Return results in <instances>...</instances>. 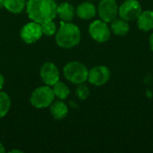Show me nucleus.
<instances>
[{
	"label": "nucleus",
	"instance_id": "f257e3e1",
	"mask_svg": "<svg viewBox=\"0 0 153 153\" xmlns=\"http://www.w3.org/2000/svg\"><path fill=\"white\" fill-rule=\"evenodd\" d=\"M26 12L31 21L41 23L56 17L57 4L55 0H27Z\"/></svg>",
	"mask_w": 153,
	"mask_h": 153
},
{
	"label": "nucleus",
	"instance_id": "f03ea898",
	"mask_svg": "<svg viewBox=\"0 0 153 153\" xmlns=\"http://www.w3.org/2000/svg\"><path fill=\"white\" fill-rule=\"evenodd\" d=\"M82 39L81 30L71 22H62L56 33V42L62 48L69 49L77 46Z\"/></svg>",
	"mask_w": 153,
	"mask_h": 153
},
{
	"label": "nucleus",
	"instance_id": "7ed1b4c3",
	"mask_svg": "<svg viewBox=\"0 0 153 153\" xmlns=\"http://www.w3.org/2000/svg\"><path fill=\"white\" fill-rule=\"evenodd\" d=\"M63 73L65 78L68 82L74 84H81L84 83L88 80L89 70L82 63L72 61L64 66Z\"/></svg>",
	"mask_w": 153,
	"mask_h": 153
},
{
	"label": "nucleus",
	"instance_id": "20e7f679",
	"mask_svg": "<svg viewBox=\"0 0 153 153\" xmlns=\"http://www.w3.org/2000/svg\"><path fill=\"white\" fill-rule=\"evenodd\" d=\"M55 98L52 88L48 85H45L38 87L32 91L30 101L36 108H46L53 103Z\"/></svg>",
	"mask_w": 153,
	"mask_h": 153
},
{
	"label": "nucleus",
	"instance_id": "39448f33",
	"mask_svg": "<svg viewBox=\"0 0 153 153\" xmlns=\"http://www.w3.org/2000/svg\"><path fill=\"white\" fill-rule=\"evenodd\" d=\"M89 34L93 40L99 43H104L110 39V26L102 20H95L89 26Z\"/></svg>",
	"mask_w": 153,
	"mask_h": 153
},
{
	"label": "nucleus",
	"instance_id": "423d86ee",
	"mask_svg": "<svg viewBox=\"0 0 153 153\" xmlns=\"http://www.w3.org/2000/svg\"><path fill=\"white\" fill-rule=\"evenodd\" d=\"M142 11V5L138 0H126L118 7V15L120 18L131 22L136 20Z\"/></svg>",
	"mask_w": 153,
	"mask_h": 153
},
{
	"label": "nucleus",
	"instance_id": "0eeeda50",
	"mask_svg": "<svg viewBox=\"0 0 153 153\" xmlns=\"http://www.w3.org/2000/svg\"><path fill=\"white\" fill-rule=\"evenodd\" d=\"M97 13L100 20L106 22H111L118 16V5L116 0H100L98 5Z\"/></svg>",
	"mask_w": 153,
	"mask_h": 153
},
{
	"label": "nucleus",
	"instance_id": "6e6552de",
	"mask_svg": "<svg viewBox=\"0 0 153 153\" xmlns=\"http://www.w3.org/2000/svg\"><path fill=\"white\" fill-rule=\"evenodd\" d=\"M42 30L40 23L31 21L26 23L20 31L21 39L27 44H32L37 42L42 37Z\"/></svg>",
	"mask_w": 153,
	"mask_h": 153
},
{
	"label": "nucleus",
	"instance_id": "1a4fd4ad",
	"mask_svg": "<svg viewBox=\"0 0 153 153\" xmlns=\"http://www.w3.org/2000/svg\"><path fill=\"white\" fill-rule=\"evenodd\" d=\"M110 75V70L107 66L97 65L89 70L87 81L94 86H102L108 82Z\"/></svg>",
	"mask_w": 153,
	"mask_h": 153
},
{
	"label": "nucleus",
	"instance_id": "9d476101",
	"mask_svg": "<svg viewBox=\"0 0 153 153\" xmlns=\"http://www.w3.org/2000/svg\"><path fill=\"white\" fill-rule=\"evenodd\" d=\"M39 75L42 82L48 86H53L60 80V72L57 66L51 62L42 65L39 70Z\"/></svg>",
	"mask_w": 153,
	"mask_h": 153
},
{
	"label": "nucleus",
	"instance_id": "9b49d317",
	"mask_svg": "<svg viewBox=\"0 0 153 153\" xmlns=\"http://www.w3.org/2000/svg\"><path fill=\"white\" fill-rule=\"evenodd\" d=\"M75 14L82 20H91L96 16L97 8L90 1H85L77 5Z\"/></svg>",
	"mask_w": 153,
	"mask_h": 153
},
{
	"label": "nucleus",
	"instance_id": "f8f14e48",
	"mask_svg": "<svg viewBox=\"0 0 153 153\" xmlns=\"http://www.w3.org/2000/svg\"><path fill=\"white\" fill-rule=\"evenodd\" d=\"M49 111L55 119L62 120L65 118L66 116L68 115L69 108H68V106L60 100L53 101V103L49 106Z\"/></svg>",
	"mask_w": 153,
	"mask_h": 153
},
{
	"label": "nucleus",
	"instance_id": "ddd939ff",
	"mask_svg": "<svg viewBox=\"0 0 153 153\" xmlns=\"http://www.w3.org/2000/svg\"><path fill=\"white\" fill-rule=\"evenodd\" d=\"M137 21V26L143 31H150L153 30V11L146 10L142 11Z\"/></svg>",
	"mask_w": 153,
	"mask_h": 153
},
{
	"label": "nucleus",
	"instance_id": "4468645a",
	"mask_svg": "<svg viewBox=\"0 0 153 153\" xmlns=\"http://www.w3.org/2000/svg\"><path fill=\"white\" fill-rule=\"evenodd\" d=\"M57 15L62 22H72L75 15V8L68 2H63L57 5Z\"/></svg>",
	"mask_w": 153,
	"mask_h": 153
},
{
	"label": "nucleus",
	"instance_id": "2eb2a0df",
	"mask_svg": "<svg viewBox=\"0 0 153 153\" xmlns=\"http://www.w3.org/2000/svg\"><path fill=\"white\" fill-rule=\"evenodd\" d=\"M110 30L117 36H125L128 33L130 26L127 21L122 18H116L110 22Z\"/></svg>",
	"mask_w": 153,
	"mask_h": 153
},
{
	"label": "nucleus",
	"instance_id": "dca6fc26",
	"mask_svg": "<svg viewBox=\"0 0 153 153\" xmlns=\"http://www.w3.org/2000/svg\"><path fill=\"white\" fill-rule=\"evenodd\" d=\"M27 0H4V8L13 13H20L26 8Z\"/></svg>",
	"mask_w": 153,
	"mask_h": 153
},
{
	"label": "nucleus",
	"instance_id": "f3484780",
	"mask_svg": "<svg viewBox=\"0 0 153 153\" xmlns=\"http://www.w3.org/2000/svg\"><path fill=\"white\" fill-rule=\"evenodd\" d=\"M52 90L54 92V95L56 98L64 100L65 99L68 98V96L70 95V90L69 87L63 82H61L60 80L56 82L53 86H52Z\"/></svg>",
	"mask_w": 153,
	"mask_h": 153
},
{
	"label": "nucleus",
	"instance_id": "a211bd4d",
	"mask_svg": "<svg viewBox=\"0 0 153 153\" xmlns=\"http://www.w3.org/2000/svg\"><path fill=\"white\" fill-rule=\"evenodd\" d=\"M11 104L10 96L6 92L0 91V118L4 117L9 112Z\"/></svg>",
	"mask_w": 153,
	"mask_h": 153
},
{
	"label": "nucleus",
	"instance_id": "6ab92c4d",
	"mask_svg": "<svg viewBox=\"0 0 153 153\" xmlns=\"http://www.w3.org/2000/svg\"><path fill=\"white\" fill-rule=\"evenodd\" d=\"M41 26V30H42V33L46 36H53L56 35L57 28L56 23L54 22V20H49V21H46L40 23Z\"/></svg>",
	"mask_w": 153,
	"mask_h": 153
},
{
	"label": "nucleus",
	"instance_id": "aec40b11",
	"mask_svg": "<svg viewBox=\"0 0 153 153\" xmlns=\"http://www.w3.org/2000/svg\"><path fill=\"white\" fill-rule=\"evenodd\" d=\"M78 85L79 86L75 90L76 96L78 97L79 100H85L89 97V95H90V89L84 83H81V84H78Z\"/></svg>",
	"mask_w": 153,
	"mask_h": 153
},
{
	"label": "nucleus",
	"instance_id": "412c9836",
	"mask_svg": "<svg viewBox=\"0 0 153 153\" xmlns=\"http://www.w3.org/2000/svg\"><path fill=\"white\" fill-rule=\"evenodd\" d=\"M4 85V77L2 74H0V91L3 89Z\"/></svg>",
	"mask_w": 153,
	"mask_h": 153
},
{
	"label": "nucleus",
	"instance_id": "4be33fe9",
	"mask_svg": "<svg viewBox=\"0 0 153 153\" xmlns=\"http://www.w3.org/2000/svg\"><path fill=\"white\" fill-rule=\"evenodd\" d=\"M150 48H151L152 51L153 52V32L150 36Z\"/></svg>",
	"mask_w": 153,
	"mask_h": 153
},
{
	"label": "nucleus",
	"instance_id": "5701e85b",
	"mask_svg": "<svg viewBox=\"0 0 153 153\" xmlns=\"http://www.w3.org/2000/svg\"><path fill=\"white\" fill-rule=\"evenodd\" d=\"M5 152V149H4V146L3 145L2 143H0V153H4Z\"/></svg>",
	"mask_w": 153,
	"mask_h": 153
},
{
	"label": "nucleus",
	"instance_id": "b1692460",
	"mask_svg": "<svg viewBox=\"0 0 153 153\" xmlns=\"http://www.w3.org/2000/svg\"><path fill=\"white\" fill-rule=\"evenodd\" d=\"M4 8V0H0V10Z\"/></svg>",
	"mask_w": 153,
	"mask_h": 153
},
{
	"label": "nucleus",
	"instance_id": "393cba45",
	"mask_svg": "<svg viewBox=\"0 0 153 153\" xmlns=\"http://www.w3.org/2000/svg\"><path fill=\"white\" fill-rule=\"evenodd\" d=\"M10 152L13 153V152H18V153H22V151H20V150H12V151H10Z\"/></svg>",
	"mask_w": 153,
	"mask_h": 153
},
{
	"label": "nucleus",
	"instance_id": "a878e982",
	"mask_svg": "<svg viewBox=\"0 0 153 153\" xmlns=\"http://www.w3.org/2000/svg\"><path fill=\"white\" fill-rule=\"evenodd\" d=\"M89 1H91V0H89Z\"/></svg>",
	"mask_w": 153,
	"mask_h": 153
}]
</instances>
